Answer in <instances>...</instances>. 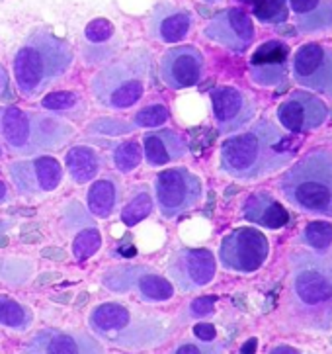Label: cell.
<instances>
[{
	"label": "cell",
	"instance_id": "cell-1",
	"mask_svg": "<svg viewBox=\"0 0 332 354\" xmlns=\"http://www.w3.org/2000/svg\"><path fill=\"white\" fill-rule=\"evenodd\" d=\"M284 145V131L274 122L260 118L248 129L237 131L221 143L219 171L241 183L266 178L293 159V151Z\"/></svg>",
	"mask_w": 332,
	"mask_h": 354
},
{
	"label": "cell",
	"instance_id": "cell-2",
	"mask_svg": "<svg viewBox=\"0 0 332 354\" xmlns=\"http://www.w3.org/2000/svg\"><path fill=\"white\" fill-rule=\"evenodd\" d=\"M75 53L69 41L41 26L26 35L12 59L14 82L23 98L34 100L63 79L72 67Z\"/></svg>",
	"mask_w": 332,
	"mask_h": 354
},
{
	"label": "cell",
	"instance_id": "cell-3",
	"mask_svg": "<svg viewBox=\"0 0 332 354\" xmlns=\"http://www.w3.org/2000/svg\"><path fill=\"white\" fill-rule=\"evenodd\" d=\"M291 299L297 319L315 331L332 327V259L319 252H291Z\"/></svg>",
	"mask_w": 332,
	"mask_h": 354
},
{
	"label": "cell",
	"instance_id": "cell-4",
	"mask_svg": "<svg viewBox=\"0 0 332 354\" xmlns=\"http://www.w3.org/2000/svg\"><path fill=\"white\" fill-rule=\"evenodd\" d=\"M75 126L55 114H39L18 106L0 108V139L18 157L49 155L69 145Z\"/></svg>",
	"mask_w": 332,
	"mask_h": 354
},
{
	"label": "cell",
	"instance_id": "cell-5",
	"mask_svg": "<svg viewBox=\"0 0 332 354\" xmlns=\"http://www.w3.org/2000/svg\"><path fill=\"white\" fill-rule=\"evenodd\" d=\"M280 192L301 214L332 217V151L313 149L280 178Z\"/></svg>",
	"mask_w": 332,
	"mask_h": 354
},
{
	"label": "cell",
	"instance_id": "cell-6",
	"mask_svg": "<svg viewBox=\"0 0 332 354\" xmlns=\"http://www.w3.org/2000/svg\"><path fill=\"white\" fill-rule=\"evenodd\" d=\"M150 65V53L141 47L106 65L90 80L94 100L114 112L133 108L147 91Z\"/></svg>",
	"mask_w": 332,
	"mask_h": 354
},
{
	"label": "cell",
	"instance_id": "cell-7",
	"mask_svg": "<svg viewBox=\"0 0 332 354\" xmlns=\"http://www.w3.org/2000/svg\"><path fill=\"white\" fill-rule=\"evenodd\" d=\"M88 327L98 339L124 348H145L164 339V329L159 321L135 315L127 306L115 301L92 308Z\"/></svg>",
	"mask_w": 332,
	"mask_h": 354
},
{
	"label": "cell",
	"instance_id": "cell-8",
	"mask_svg": "<svg viewBox=\"0 0 332 354\" xmlns=\"http://www.w3.org/2000/svg\"><path fill=\"white\" fill-rule=\"evenodd\" d=\"M153 200L164 219H176L199 206L204 200V184L190 169L172 167L155 176Z\"/></svg>",
	"mask_w": 332,
	"mask_h": 354
},
{
	"label": "cell",
	"instance_id": "cell-9",
	"mask_svg": "<svg viewBox=\"0 0 332 354\" xmlns=\"http://www.w3.org/2000/svg\"><path fill=\"white\" fill-rule=\"evenodd\" d=\"M270 254V243L260 229L237 227L219 245V263L225 270L252 274L260 270Z\"/></svg>",
	"mask_w": 332,
	"mask_h": 354
},
{
	"label": "cell",
	"instance_id": "cell-10",
	"mask_svg": "<svg viewBox=\"0 0 332 354\" xmlns=\"http://www.w3.org/2000/svg\"><path fill=\"white\" fill-rule=\"evenodd\" d=\"M16 192L26 198L51 194L63 183V165L51 155H34L30 159L12 160L6 167Z\"/></svg>",
	"mask_w": 332,
	"mask_h": 354
},
{
	"label": "cell",
	"instance_id": "cell-11",
	"mask_svg": "<svg viewBox=\"0 0 332 354\" xmlns=\"http://www.w3.org/2000/svg\"><path fill=\"white\" fill-rule=\"evenodd\" d=\"M166 274L174 290H180L184 294L206 288L217 274L215 254L209 249H195V247L178 249L168 259Z\"/></svg>",
	"mask_w": 332,
	"mask_h": 354
},
{
	"label": "cell",
	"instance_id": "cell-12",
	"mask_svg": "<svg viewBox=\"0 0 332 354\" xmlns=\"http://www.w3.org/2000/svg\"><path fill=\"white\" fill-rule=\"evenodd\" d=\"M104 286L112 292L124 294L135 290L147 304H162L174 296V286L168 278L157 274L149 266H121L106 272Z\"/></svg>",
	"mask_w": 332,
	"mask_h": 354
},
{
	"label": "cell",
	"instance_id": "cell-13",
	"mask_svg": "<svg viewBox=\"0 0 332 354\" xmlns=\"http://www.w3.org/2000/svg\"><path fill=\"white\" fill-rule=\"evenodd\" d=\"M289 71L299 86L332 100V47L305 44L293 53Z\"/></svg>",
	"mask_w": 332,
	"mask_h": 354
},
{
	"label": "cell",
	"instance_id": "cell-14",
	"mask_svg": "<svg viewBox=\"0 0 332 354\" xmlns=\"http://www.w3.org/2000/svg\"><path fill=\"white\" fill-rule=\"evenodd\" d=\"M275 118L289 133H307L326 124L329 106L307 91H293L277 106Z\"/></svg>",
	"mask_w": 332,
	"mask_h": 354
},
{
	"label": "cell",
	"instance_id": "cell-15",
	"mask_svg": "<svg viewBox=\"0 0 332 354\" xmlns=\"http://www.w3.org/2000/svg\"><path fill=\"white\" fill-rule=\"evenodd\" d=\"M206 75L204 53L194 46L170 47L159 63V77L170 91H186L197 86Z\"/></svg>",
	"mask_w": 332,
	"mask_h": 354
},
{
	"label": "cell",
	"instance_id": "cell-16",
	"mask_svg": "<svg viewBox=\"0 0 332 354\" xmlns=\"http://www.w3.org/2000/svg\"><path fill=\"white\" fill-rule=\"evenodd\" d=\"M209 98H211L215 126L223 136H233L248 127L256 115V102L241 88L215 86Z\"/></svg>",
	"mask_w": 332,
	"mask_h": 354
},
{
	"label": "cell",
	"instance_id": "cell-17",
	"mask_svg": "<svg viewBox=\"0 0 332 354\" xmlns=\"http://www.w3.org/2000/svg\"><path fill=\"white\" fill-rule=\"evenodd\" d=\"M204 35L233 53H244L254 44L256 30L246 12L241 8H225L207 22Z\"/></svg>",
	"mask_w": 332,
	"mask_h": 354
},
{
	"label": "cell",
	"instance_id": "cell-18",
	"mask_svg": "<svg viewBox=\"0 0 332 354\" xmlns=\"http://www.w3.org/2000/svg\"><path fill=\"white\" fill-rule=\"evenodd\" d=\"M20 354H106V351L86 333L43 329L23 344Z\"/></svg>",
	"mask_w": 332,
	"mask_h": 354
},
{
	"label": "cell",
	"instance_id": "cell-19",
	"mask_svg": "<svg viewBox=\"0 0 332 354\" xmlns=\"http://www.w3.org/2000/svg\"><path fill=\"white\" fill-rule=\"evenodd\" d=\"M251 79L258 86H280L289 75V47L284 41H266L251 57Z\"/></svg>",
	"mask_w": 332,
	"mask_h": 354
},
{
	"label": "cell",
	"instance_id": "cell-20",
	"mask_svg": "<svg viewBox=\"0 0 332 354\" xmlns=\"http://www.w3.org/2000/svg\"><path fill=\"white\" fill-rule=\"evenodd\" d=\"M194 28V14L178 4L162 0L150 10L147 30L153 39L172 46L182 41Z\"/></svg>",
	"mask_w": 332,
	"mask_h": 354
},
{
	"label": "cell",
	"instance_id": "cell-21",
	"mask_svg": "<svg viewBox=\"0 0 332 354\" xmlns=\"http://www.w3.org/2000/svg\"><path fill=\"white\" fill-rule=\"evenodd\" d=\"M143 160L150 169H159L170 165L174 160L184 159L190 151L188 141L174 129H157L143 136Z\"/></svg>",
	"mask_w": 332,
	"mask_h": 354
},
{
	"label": "cell",
	"instance_id": "cell-22",
	"mask_svg": "<svg viewBox=\"0 0 332 354\" xmlns=\"http://www.w3.org/2000/svg\"><path fill=\"white\" fill-rule=\"evenodd\" d=\"M295 18V28L303 35L332 32V0H287Z\"/></svg>",
	"mask_w": 332,
	"mask_h": 354
},
{
	"label": "cell",
	"instance_id": "cell-23",
	"mask_svg": "<svg viewBox=\"0 0 332 354\" xmlns=\"http://www.w3.org/2000/svg\"><path fill=\"white\" fill-rule=\"evenodd\" d=\"M242 217L248 221V223H254V225H260L264 229H282L286 227L287 221H289V214L287 209L274 196L268 194V192H252L244 204H242Z\"/></svg>",
	"mask_w": 332,
	"mask_h": 354
},
{
	"label": "cell",
	"instance_id": "cell-24",
	"mask_svg": "<svg viewBox=\"0 0 332 354\" xmlns=\"http://www.w3.org/2000/svg\"><path fill=\"white\" fill-rule=\"evenodd\" d=\"M102 155L88 145H75L65 155V169L75 184H88L96 180L102 171Z\"/></svg>",
	"mask_w": 332,
	"mask_h": 354
},
{
	"label": "cell",
	"instance_id": "cell-25",
	"mask_svg": "<svg viewBox=\"0 0 332 354\" xmlns=\"http://www.w3.org/2000/svg\"><path fill=\"white\" fill-rule=\"evenodd\" d=\"M121 202V190L119 184L112 176L92 180V186L86 194V206L90 214L98 219H108L117 212Z\"/></svg>",
	"mask_w": 332,
	"mask_h": 354
},
{
	"label": "cell",
	"instance_id": "cell-26",
	"mask_svg": "<svg viewBox=\"0 0 332 354\" xmlns=\"http://www.w3.org/2000/svg\"><path fill=\"white\" fill-rule=\"evenodd\" d=\"M41 108L49 110L55 115H69V118H77L81 120L88 112L86 100L81 94L72 91H57L46 94V98H41Z\"/></svg>",
	"mask_w": 332,
	"mask_h": 354
},
{
	"label": "cell",
	"instance_id": "cell-27",
	"mask_svg": "<svg viewBox=\"0 0 332 354\" xmlns=\"http://www.w3.org/2000/svg\"><path fill=\"white\" fill-rule=\"evenodd\" d=\"M153 209H155V200L150 196L149 188L147 186H137L135 192L127 200L126 206L121 207L119 219H121V223L126 227H135L143 219H147L153 214Z\"/></svg>",
	"mask_w": 332,
	"mask_h": 354
},
{
	"label": "cell",
	"instance_id": "cell-28",
	"mask_svg": "<svg viewBox=\"0 0 332 354\" xmlns=\"http://www.w3.org/2000/svg\"><path fill=\"white\" fill-rule=\"evenodd\" d=\"M34 323V313L12 297L0 296V325L12 331H28Z\"/></svg>",
	"mask_w": 332,
	"mask_h": 354
},
{
	"label": "cell",
	"instance_id": "cell-29",
	"mask_svg": "<svg viewBox=\"0 0 332 354\" xmlns=\"http://www.w3.org/2000/svg\"><path fill=\"white\" fill-rule=\"evenodd\" d=\"M112 162L121 174H129L143 162V149L137 141L117 143L112 151Z\"/></svg>",
	"mask_w": 332,
	"mask_h": 354
},
{
	"label": "cell",
	"instance_id": "cell-30",
	"mask_svg": "<svg viewBox=\"0 0 332 354\" xmlns=\"http://www.w3.org/2000/svg\"><path fill=\"white\" fill-rule=\"evenodd\" d=\"M299 243H303L313 251H326L332 245V223L313 221L299 233Z\"/></svg>",
	"mask_w": 332,
	"mask_h": 354
},
{
	"label": "cell",
	"instance_id": "cell-31",
	"mask_svg": "<svg viewBox=\"0 0 332 354\" xmlns=\"http://www.w3.org/2000/svg\"><path fill=\"white\" fill-rule=\"evenodd\" d=\"M100 247H102V233L96 227H86L79 231L72 241V254L79 263H82L94 257L100 251Z\"/></svg>",
	"mask_w": 332,
	"mask_h": 354
},
{
	"label": "cell",
	"instance_id": "cell-32",
	"mask_svg": "<svg viewBox=\"0 0 332 354\" xmlns=\"http://www.w3.org/2000/svg\"><path fill=\"white\" fill-rule=\"evenodd\" d=\"M114 37L115 28L110 20H106V18H96V20H92V22L86 24V28H84V41H86V46H88L86 53L92 51V49H96V47L108 46Z\"/></svg>",
	"mask_w": 332,
	"mask_h": 354
},
{
	"label": "cell",
	"instance_id": "cell-33",
	"mask_svg": "<svg viewBox=\"0 0 332 354\" xmlns=\"http://www.w3.org/2000/svg\"><path fill=\"white\" fill-rule=\"evenodd\" d=\"M170 120V110L164 104H149L141 108L137 114H133L131 126L135 129H153L164 126Z\"/></svg>",
	"mask_w": 332,
	"mask_h": 354
},
{
	"label": "cell",
	"instance_id": "cell-34",
	"mask_svg": "<svg viewBox=\"0 0 332 354\" xmlns=\"http://www.w3.org/2000/svg\"><path fill=\"white\" fill-rule=\"evenodd\" d=\"M256 18L262 24H282L286 22L289 8H287V0H262L256 6Z\"/></svg>",
	"mask_w": 332,
	"mask_h": 354
},
{
	"label": "cell",
	"instance_id": "cell-35",
	"mask_svg": "<svg viewBox=\"0 0 332 354\" xmlns=\"http://www.w3.org/2000/svg\"><path fill=\"white\" fill-rule=\"evenodd\" d=\"M170 354H225V351L219 344H209L206 341H186V343L178 344Z\"/></svg>",
	"mask_w": 332,
	"mask_h": 354
},
{
	"label": "cell",
	"instance_id": "cell-36",
	"mask_svg": "<svg viewBox=\"0 0 332 354\" xmlns=\"http://www.w3.org/2000/svg\"><path fill=\"white\" fill-rule=\"evenodd\" d=\"M215 304H217V297L215 296L197 297V299H194V301L190 304V315H192V317H207V315L213 313Z\"/></svg>",
	"mask_w": 332,
	"mask_h": 354
},
{
	"label": "cell",
	"instance_id": "cell-37",
	"mask_svg": "<svg viewBox=\"0 0 332 354\" xmlns=\"http://www.w3.org/2000/svg\"><path fill=\"white\" fill-rule=\"evenodd\" d=\"M194 335L199 339V341H206V343H211L215 339V327L211 323H197L194 327Z\"/></svg>",
	"mask_w": 332,
	"mask_h": 354
},
{
	"label": "cell",
	"instance_id": "cell-38",
	"mask_svg": "<svg viewBox=\"0 0 332 354\" xmlns=\"http://www.w3.org/2000/svg\"><path fill=\"white\" fill-rule=\"evenodd\" d=\"M268 354H303V353H299L297 348H293V346H289V344H277V346H274V348H272Z\"/></svg>",
	"mask_w": 332,
	"mask_h": 354
},
{
	"label": "cell",
	"instance_id": "cell-39",
	"mask_svg": "<svg viewBox=\"0 0 332 354\" xmlns=\"http://www.w3.org/2000/svg\"><path fill=\"white\" fill-rule=\"evenodd\" d=\"M41 254L46 259H53V261H63L65 259V251H61V249H43Z\"/></svg>",
	"mask_w": 332,
	"mask_h": 354
},
{
	"label": "cell",
	"instance_id": "cell-40",
	"mask_svg": "<svg viewBox=\"0 0 332 354\" xmlns=\"http://www.w3.org/2000/svg\"><path fill=\"white\" fill-rule=\"evenodd\" d=\"M8 82H10V80H8V73H6V69L0 65V96L8 91Z\"/></svg>",
	"mask_w": 332,
	"mask_h": 354
},
{
	"label": "cell",
	"instance_id": "cell-41",
	"mask_svg": "<svg viewBox=\"0 0 332 354\" xmlns=\"http://www.w3.org/2000/svg\"><path fill=\"white\" fill-rule=\"evenodd\" d=\"M254 351H256V339H251V341L244 343L241 354H254Z\"/></svg>",
	"mask_w": 332,
	"mask_h": 354
},
{
	"label": "cell",
	"instance_id": "cell-42",
	"mask_svg": "<svg viewBox=\"0 0 332 354\" xmlns=\"http://www.w3.org/2000/svg\"><path fill=\"white\" fill-rule=\"evenodd\" d=\"M8 202V190H6V184L0 180V204Z\"/></svg>",
	"mask_w": 332,
	"mask_h": 354
},
{
	"label": "cell",
	"instance_id": "cell-43",
	"mask_svg": "<svg viewBox=\"0 0 332 354\" xmlns=\"http://www.w3.org/2000/svg\"><path fill=\"white\" fill-rule=\"evenodd\" d=\"M207 4H217V2H221V0H206Z\"/></svg>",
	"mask_w": 332,
	"mask_h": 354
},
{
	"label": "cell",
	"instance_id": "cell-44",
	"mask_svg": "<svg viewBox=\"0 0 332 354\" xmlns=\"http://www.w3.org/2000/svg\"><path fill=\"white\" fill-rule=\"evenodd\" d=\"M0 157H2V141H0Z\"/></svg>",
	"mask_w": 332,
	"mask_h": 354
}]
</instances>
